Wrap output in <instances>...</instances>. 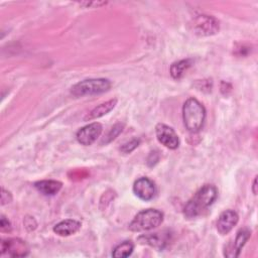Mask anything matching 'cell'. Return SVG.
Returning a JSON list of instances; mask_svg holds the SVG:
<instances>
[{
  "instance_id": "obj_1",
  "label": "cell",
  "mask_w": 258,
  "mask_h": 258,
  "mask_svg": "<svg viewBox=\"0 0 258 258\" xmlns=\"http://www.w3.org/2000/svg\"><path fill=\"white\" fill-rule=\"evenodd\" d=\"M218 197V189L213 184L203 185L194 197L185 204L183 214L187 219L196 218L202 215Z\"/></svg>"
},
{
  "instance_id": "obj_2",
  "label": "cell",
  "mask_w": 258,
  "mask_h": 258,
  "mask_svg": "<svg viewBox=\"0 0 258 258\" xmlns=\"http://www.w3.org/2000/svg\"><path fill=\"white\" fill-rule=\"evenodd\" d=\"M182 119L185 128L189 132H198L204 125L206 109L197 99H187L182 106Z\"/></svg>"
},
{
  "instance_id": "obj_3",
  "label": "cell",
  "mask_w": 258,
  "mask_h": 258,
  "mask_svg": "<svg viewBox=\"0 0 258 258\" xmlns=\"http://www.w3.org/2000/svg\"><path fill=\"white\" fill-rule=\"evenodd\" d=\"M163 221V214L155 209H147L139 212L129 224L133 232L149 231L158 227Z\"/></svg>"
},
{
  "instance_id": "obj_4",
  "label": "cell",
  "mask_w": 258,
  "mask_h": 258,
  "mask_svg": "<svg viewBox=\"0 0 258 258\" xmlns=\"http://www.w3.org/2000/svg\"><path fill=\"white\" fill-rule=\"evenodd\" d=\"M111 88V82L107 79H88L74 85L71 94L74 97L92 96L107 92Z\"/></svg>"
},
{
  "instance_id": "obj_5",
  "label": "cell",
  "mask_w": 258,
  "mask_h": 258,
  "mask_svg": "<svg viewBox=\"0 0 258 258\" xmlns=\"http://www.w3.org/2000/svg\"><path fill=\"white\" fill-rule=\"evenodd\" d=\"M191 27L198 36H211L219 32L220 24L214 16L202 14L192 20Z\"/></svg>"
},
{
  "instance_id": "obj_6",
  "label": "cell",
  "mask_w": 258,
  "mask_h": 258,
  "mask_svg": "<svg viewBox=\"0 0 258 258\" xmlns=\"http://www.w3.org/2000/svg\"><path fill=\"white\" fill-rule=\"evenodd\" d=\"M157 140L169 149H176L179 145V139L175 131L163 123H159L155 127Z\"/></svg>"
},
{
  "instance_id": "obj_7",
  "label": "cell",
  "mask_w": 258,
  "mask_h": 258,
  "mask_svg": "<svg viewBox=\"0 0 258 258\" xmlns=\"http://www.w3.org/2000/svg\"><path fill=\"white\" fill-rule=\"evenodd\" d=\"M7 253L11 257H24L29 253L28 245L25 241L18 238L2 240L1 254Z\"/></svg>"
},
{
  "instance_id": "obj_8",
  "label": "cell",
  "mask_w": 258,
  "mask_h": 258,
  "mask_svg": "<svg viewBox=\"0 0 258 258\" xmlns=\"http://www.w3.org/2000/svg\"><path fill=\"white\" fill-rule=\"evenodd\" d=\"M138 241L141 244L149 245L158 251L163 250L170 242V233L168 231H162V232H156L151 234L142 235L138 238Z\"/></svg>"
},
{
  "instance_id": "obj_9",
  "label": "cell",
  "mask_w": 258,
  "mask_h": 258,
  "mask_svg": "<svg viewBox=\"0 0 258 258\" xmlns=\"http://www.w3.org/2000/svg\"><path fill=\"white\" fill-rule=\"evenodd\" d=\"M102 125L98 122L91 123L77 132V140L82 145L88 146L94 143L102 133Z\"/></svg>"
},
{
  "instance_id": "obj_10",
  "label": "cell",
  "mask_w": 258,
  "mask_h": 258,
  "mask_svg": "<svg viewBox=\"0 0 258 258\" xmlns=\"http://www.w3.org/2000/svg\"><path fill=\"white\" fill-rule=\"evenodd\" d=\"M134 194L142 201H150L153 199L156 188L154 182L148 177H140L133 184Z\"/></svg>"
},
{
  "instance_id": "obj_11",
  "label": "cell",
  "mask_w": 258,
  "mask_h": 258,
  "mask_svg": "<svg viewBox=\"0 0 258 258\" xmlns=\"http://www.w3.org/2000/svg\"><path fill=\"white\" fill-rule=\"evenodd\" d=\"M239 216L233 210H226L221 213L217 222V230L221 235L228 234L238 223Z\"/></svg>"
},
{
  "instance_id": "obj_12",
  "label": "cell",
  "mask_w": 258,
  "mask_h": 258,
  "mask_svg": "<svg viewBox=\"0 0 258 258\" xmlns=\"http://www.w3.org/2000/svg\"><path fill=\"white\" fill-rule=\"evenodd\" d=\"M251 236V232L244 228L242 230H240L237 233V236L234 240L233 245L230 247V249L225 250V256L227 257H238L240 255V252L242 250V248L244 247V245L246 244V242L248 241V239Z\"/></svg>"
},
{
  "instance_id": "obj_13",
  "label": "cell",
  "mask_w": 258,
  "mask_h": 258,
  "mask_svg": "<svg viewBox=\"0 0 258 258\" xmlns=\"http://www.w3.org/2000/svg\"><path fill=\"white\" fill-rule=\"evenodd\" d=\"M81 226L82 225L79 221L73 220V219H67L57 223L53 227V232L58 236L67 237L77 233L81 229Z\"/></svg>"
},
{
  "instance_id": "obj_14",
  "label": "cell",
  "mask_w": 258,
  "mask_h": 258,
  "mask_svg": "<svg viewBox=\"0 0 258 258\" xmlns=\"http://www.w3.org/2000/svg\"><path fill=\"white\" fill-rule=\"evenodd\" d=\"M61 182L57 180H40L34 183V187L44 196H54L61 188Z\"/></svg>"
},
{
  "instance_id": "obj_15",
  "label": "cell",
  "mask_w": 258,
  "mask_h": 258,
  "mask_svg": "<svg viewBox=\"0 0 258 258\" xmlns=\"http://www.w3.org/2000/svg\"><path fill=\"white\" fill-rule=\"evenodd\" d=\"M117 104V99H112V100H109L105 103H102L100 104L99 106L95 107L88 115L87 117L85 118L86 120H93V119H98L106 114H108L111 110L114 109V107L116 106Z\"/></svg>"
},
{
  "instance_id": "obj_16",
  "label": "cell",
  "mask_w": 258,
  "mask_h": 258,
  "mask_svg": "<svg viewBox=\"0 0 258 258\" xmlns=\"http://www.w3.org/2000/svg\"><path fill=\"white\" fill-rule=\"evenodd\" d=\"M192 63L191 59H182L179 61H175L170 66V75L173 79L179 80L182 78L184 73L187 71V69L190 68Z\"/></svg>"
},
{
  "instance_id": "obj_17",
  "label": "cell",
  "mask_w": 258,
  "mask_h": 258,
  "mask_svg": "<svg viewBox=\"0 0 258 258\" xmlns=\"http://www.w3.org/2000/svg\"><path fill=\"white\" fill-rule=\"evenodd\" d=\"M133 250H134L133 243L131 241H124L114 248V250L112 252V256L118 257V258L128 257L132 254Z\"/></svg>"
},
{
  "instance_id": "obj_18",
  "label": "cell",
  "mask_w": 258,
  "mask_h": 258,
  "mask_svg": "<svg viewBox=\"0 0 258 258\" xmlns=\"http://www.w3.org/2000/svg\"><path fill=\"white\" fill-rule=\"evenodd\" d=\"M123 124H120V123H118V124H116V125H114L111 129H110V131H109V133L107 134V136L105 137V139H104V141L103 142H105V143H109V142H111L112 140H114L121 132H122V130H123Z\"/></svg>"
},
{
  "instance_id": "obj_19",
  "label": "cell",
  "mask_w": 258,
  "mask_h": 258,
  "mask_svg": "<svg viewBox=\"0 0 258 258\" xmlns=\"http://www.w3.org/2000/svg\"><path fill=\"white\" fill-rule=\"evenodd\" d=\"M140 143V139L138 138H133L131 139L130 141L124 143L121 147H120V150L123 152V153H130L132 152Z\"/></svg>"
},
{
  "instance_id": "obj_20",
  "label": "cell",
  "mask_w": 258,
  "mask_h": 258,
  "mask_svg": "<svg viewBox=\"0 0 258 258\" xmlns=\"http://www.w3.org/2000/svg\"><path fill=\"white\" fill-rule=\"evenodd\" d=\"M12 201V197H11V194L7 190H5L3 187L1 188V204L2 205H5V204H8Z\"/></svg>"
},
{
  "instance_id": "obj_21",
  "label": "cell",
  "mask_w": 258,
  "mask_h": 258,
  "mask_svg": "<svg viewBox=\"0 0 258 258\" xmlns=\"http://www.w3.org/2000/svg\"><path fill=\"white\" fill-rule=\"evenodd\" d=\"M24 226L25 228H27L29 231L34 230L36 228V222L34 221L33 218L31 217H26L24 220Z\"/></svg>"
},
{
  "instance_id": "obj_22",
  "label": "cell",
  "mask_w": 258,
  "mask_h": 258,
  "mask_svg": "<svg viewBox=\"0 0 258 258\" xmlns=\"http://www.w3.org/2000/svg\"><path fill=\"white\" fill-rule=\"evenodd\" d=\"M159 159V155L156 151H152L150 152L149 156H148V159H147V163L149 166H153Z\"/></svg>"
},
{
  "instance_id": "obj_23",
  "label": "cell",
  "mask_w": 258,
  "mask_h": 258,
  "mask_svg": "<svg viewBox=\"0 0 258 258\" xmlns=\"http://www.w3.org/2000/svg\"><path fill=\"white\" fill-rule=\"evenodd\" d=\"M0 226H1V229L2 231H10L11 229V226H10V223L7 219H5L4 216L1 217V222H0Z\"/></svg>"
},
{
  "instance_id": "obj_24",
  "label": "cell",
  "mask_w": 258,
  "mask_h": 258,
  "mask_svg": "<svg viewBox=\"0 0 258 258\" xmlns=\"http://www.w3.org/2000/svg\"><path fill=\"white\" fill-rule=\"evenodd\" d=\"M107 2H84V3H80L81 5H87V6H97V7H99V6H102V5H105Z\"/></svg>"
},
{
  "instance_id": "obj_25",
  "label": "cell",
  "mask_w": 258,
  "mask_h": 258,
  "mask_svg": "<svg viewBox=\"0 0 258 258\" xmlns=\"http://www.w3.org/2000/svg\"><path fill=\"white\" fill-rule=\"evenodd\" d=\"M256 187H257V176H255V178H254V180H253V185H252V191H253L254 195L257 194Z\"/></svg>"
}]
</instances>
